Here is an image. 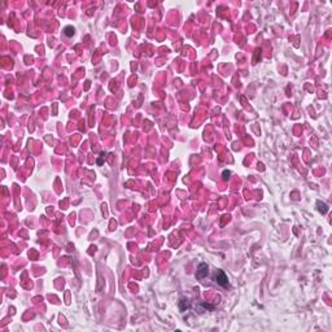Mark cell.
Returning <instances> with one entry per match:
<instances>
[{"mask_svg":"<svg viewBox=\"0 0 332 332\" xmlns=\"http://www.w3.org/2000/svg\"><path fill=\"white\" fill-rule=\"evenodd\" d=\"M214 282L218 283V284L222 285V287H227L228 285V278H227V275L223 273L222 270L215 271V274H214Z\"/></svg>","mask_w":332,"mask_h":332,"instance_id":"cell-1","label":"cell"},{"mask_svg":"<svg viewBox=\"0 0 332 332\" xmlns=\"http://www.w3.org/2000/svg\"><path fill=\"white\" fill-rule=\"evenodd\" d=\"M209 274V267H208V265L206 263H200L197 266V271H196V278L197 279H203V278H205L206 275Z\"/></svg>","mask_w":332,"mask_h":332,"instance_id":"cell-2","label":"cell"},{"mask_svg":"<svg viewBox=\"0 0 332 332\" xmlns=\"http://www.w3.org/2000/svg\"><path fill=\"white\" fill-rule=\"evenodd\" d=\"M317 206H318V211L322 214H326L328 211V205L323 203V201H317Z\"/></svg>","mask_w":332,"mask_h":332,"instance_id":"cell-3","label":"cell"},{"mask_svg":"<svg viewBox=\"0 0 332 332\" xmlns=\"http://www.w3.org/2000/svg\"><path fill=\"white\" fill-rule=\"evenodd\" d=\"M64 34L66 35L68 38L73 36L74 35V28H73V26H66V28L64 29Z\"/></svg>","mask_w":332,"mask_h":332,"instance_id":"cell-4","label":"cell"},{"mask_svg":"<svg viewBox=\"0 0 332 332\" xmlns=\"http://www.w3.org/2000/svg\"><path fill=\"white\" fill-rule=\"evenodd\" d=\"M230 174H231V173H230V171H227V170H226V171H223V179H225V181H227L228 177H230Z\"/></svg>","mask_w":332,"mask_h":332,"instance_id":"cell-5","label":"cell"}]
</instances>
